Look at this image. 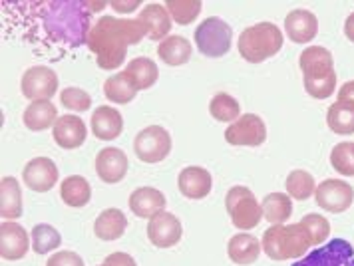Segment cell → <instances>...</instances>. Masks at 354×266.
Listing matches in <instances>:
<instances>
[{
	"instance_id": "12",
	"label": "cell",
	"mask_w": 354,
	"mask_h": 266,
	"mask_svg": "<svg viewBox=\"0 0 354 266\" xmlns=\"http://www.w3.org/2000/svg\"><path fill=\"white\" fill-rule=\"evenodd\" d=\"M183 227L171 213H160L147 222V238L151 240L153 247L158 249H171L181 240Z\"/></svg>"
},
{
	"instance_id": "11",
	"label": "cell",
	"mask_w": 354,
	"mask_h": 266,
	"mask_svg": "<svg viewBox=\"0 0 354 266\" xmlns=\"http://www.w3.org/2000/svg\"><path fill=\"white\" fill-rule=\"evenodd\" d=\"M317 205L328 213H344L354 203V189L340 179H326L315 191Z\"/></svg>"
},
{
	"instance_id": "37",
	"label": "cell",
	"mask_w": 354,
	"mask_h": 266,
	"mask_svg": "<svg viewBox=\"0 0 354 266\" xmlns=\"http://www.w3.org/2000/svg\"><path fill=\"white\" fill-rule=\"evenodd\" d=\"M330 165L333 169L344 177H354V143L342 141L330 151Z\"/></svg>"
},
{
	"instance_id": "8",
	"label": "cell",
	"mask_w": 354,
	"mask_h": 266,
	"mask_svg": "<svg viewBox=\"0 0 354 266\" xmlns=\"http://www.w3.org/2000/svg\"><path fill=\"white\" fill-rule=\"evenodd\" d=\"M292 266H354V247L344 238H333L319 249L306 252Z\"/></svg>"
},
{
	"instance_id": "29",
	"label": "cell",
	"mask_w": 354,
	"mask_h": 266,
	"mask_svg": "<svg viewBox=\"0 0 354 266\" xmlns=\"http://www.w3.org/2000/svg\"><path fill=\"white\" fill-rule=\"evenodd\" d=\"M60 197L68 207H86L92 199V187L90 183L80 177V175H72V177H66L62 181V187H60Z\"/></svg>"
},
{
	"instance_id": "43",
	"label": "cell",
	"mask_w": 354,
	"mask_h": 266,
	"mask_svg": "<svg viewBox=\"0 0 354 266\" xmlns=\"http://www.w3.org/2000/svg\"><path fill=\"white\" fill-rule=\"evenodd\" d=\"M337 102L338 104H342V106H351V108H354V79L340 86Z\"/></svg>"
},
{
	"instance_id": "7",
	"label": "cell",
	"mask_w": 354,
	"mask_h": 266,
	"mask_svg": "<svg viewBox=\"0 0 354 266\" xmlns=\"http://www.w3.org/2000/svg\"><path fill=\"white\" fill-rule=\"evenodd\" d=\"M133 151L144 163H160L171 151V135L161 126L145 127L136 135Z\"/></svg>"
},
{
	"instance_id": "28",
	"label": "cell",
	"mask_w": 354,
	"mask_h": 266,
	"mask_svg": "<svg viewBox=\"0 0 354 266\" xmlns=\"http://www.w3.org/2000/svg\"><path fill=\"white\" fill-rule=\"evenodd\" d=\"M192 52H194V46L183 36H167L158 46V56L167 66H183V64H187L189 58H192Z\"/></svg>"
},
{
	"instance_id": "13",
	"label": "cell",
	"mask_w": 354,
	"mask_h": 266,
	"mask_svg": "<svg viewBox=\"0 0 354 266\" xmlns=\"http://www.w3.org/2000/svg\"><path fill=\"white\" fill-rule=\"evenodd\" d=\"M30 247L28 233L22 225L15 220H2L0 225V256L6 260H18L24 258Z\"/></svg>"
},
{
	"instance_id": "9",
	"label": "cell",
	"mask_w": 354,
	"mask_h": 266,
	"mask_svg": "<svg viewBox=\"0 0 354 266\" xmlns=\"http://www.w3.org/2000/svg\"><path fill=\"white\" fill-rule=\"evenodd\" d=\"M20 90L24 97L32 102H50L58 92V76L48 66H32L24 72Z\"/></svg>"
},
{
	"instance_id": "6",
	"label": "cell",
	"mask_w": 354,
	"mask_h": 266,
	"mask_svg": "<svg viewBox=\"0 0 354 266\" xmlns=\"http://www.w3.org/2000/svg\"><path fill=\"white\" fill-rule=\"evenodd\" d=\"M225 207L229 217H231V222L239 231H251L263 219V209H261L257 197L253 195V191L249 187L237 185V187L229 189Z\"/></svg>"
},
{
	"instance_id": "33",
	"label": "cell",
	"mask_w": 354,
	"mask_h": 266,
	"mask_svg": "<svg viewBox=\"0 0 354 266\" xmlns=\"http://www.w3.org/2000/svg\"><path fill=\"white\" fill-rule=\"evenodd\" d=\"M211 115L217 120V122H237L241 117V108H239V102L229 94H217L213 95L209 104Z\"/></svg>"
},
{
	"instance_id": "35",
	"label": "cell",
	"mask_w": 354,
	"mask_h": 266,
	"mask_svg": "<svg viewBox=\"0 0 354 266\" xmlns=\"http://www.w3.org/2000/svg\"><path fill=\"white\" fill-rule=\"evenodd\" d=\"M62 245V236L52 227V225H36L32 229V249L38 254H46L50 251H56Z\"/></svg>"
},
{
	"instance_id": "32",
	"label": "cell",
	"mask_w": 354,
	"mask_h": 266,
	"mask_svg": "<svg viewBox=\"0 0 354 266\" xmlns=\"http://www.w3.org/2000/svg\"><path fill=\"white\" fill-rule=\"evenodd\" d=\"M104 94H106V97H108L110 102H113V104L124 106V104H129V102L136 97L138 90L126 79L124 72H120V74L110 76V78L106 79V84H104Z\"/></svg>"
},
{
	"instance_id": "4",
	"label": "cell",
	"mask_w": 354,
	"mask_h": 266,
	"mask_svg": "<svg viewBox=\"0 0 354 266\" xmlns=\"http://www.w3.org/2000/svg\"><path fill=\"white\" fill-rule=\"evenodd\" d=\"M283 48V32L273 22H259L245 28L239 36V54L249 64H261Z\"/></svg>"
},
{
	"instance_id": "5",
	"label": "cell",
	"mask_w": 354,
	"mask_h": 266,
	"mask_svg": "<svg viewBox=\"0 0 354 266\" xmlns=\"http://www.w3.org/2000/svg\"><path fill=\"white\" fill-rule=\"evenodd\" d=\"M233 28L223 18L211 16L195 28V46L207 58H221L231 50Z\"/></svg>"
},
{
	"instance_id": "27",
	"label": "cell",
	"mask_w": 354,
	"mask_h": 266,
	"mask_svg": "<svg viewBox=\"0 0 354 266\" xmlns=\"http://www.w3.org/2000/svg\"><path fill=\"white\" fill-rule=\"evenodd\" d=\"M0 215L2 219H18L22 215V191L15 177L0 181Z\"/></svg>"
},
{
	"instance_id": "40",
	"label": "cell",
	"mask_w": 354,
	"mask_h": 266,
	"mask_svg": "<svg viewBox=\"0 0 354 266\" xmlns=\"http://www.w3.org/2000/svg\"><path fill=\"white\" fill-rule=\"evenodd\" d=\"M303 225H306V229L310 231V235H313V240H315V247H319L322 245L328 235H330V222L324 219L322 215H317V213H310V215H306L301 220Z\"/></svg>"
},
{
	"instance_id": "21",
	"label": "cell",
	"mask_w": 354,
	"mask_h": 266,
	"mask_svg": "<svg viewBox=\"0 0 354 266\" xmlns=\"http://www.w3.org/2000/svg\"><path fill=\"white\" fill-rule=\"evenodd\" d=\"M138 20L142 22L145 36L149 40L163 42V38L171 30V16L167 12V8L161 4H156V2L144 6V10L138 15Z\"/></svg>"
},
{
	"instance_id": "19",
	"label": "cell",
	"mask_w": 354,
	"mask_h": 266,
	"mask_svg": "<svg viewBox=\"0 0 354 266\" xmlns=\"http://www.w3.org/2000/svg\"><path fill=\"white\" fill-rule=\"evenodd\" d=\"M129 209L140 219H153L165 211V197L160 189L140 187L129 195Z\"/></svg>"
},
{
	"instance_id": "45",
	"label": "cell",
	"mask_w": 354,
	"mask_h": 266,
	"mask_svg": "<svg viewBox=\"0 0 354 266\" xmlns=\"http://www.w3.org/2000/svg\"><path fill=\"white\" fill-rule=\"evenodd\" d=\"M344 34H346V38L354 42V12L348 18H346V22H344Z\"/></svg>"
},
{
	"instance_id": "16",
	"label": "cell",
	"mask_w": 354,
	"mask_h": 266,
	"mask_svg": "<svg viewBox=\"0 0 354 266\" xmlns=\"http://www.w3.org/2000/svg\"><path fill=\"white\" fill-rule=\"evenodd\" d=\"M128 155L118 147H106L96 157V173L104 183H120L128 173Z\"/></svg>"
},
{
	"instance_id": "39",
	"label": "cell",
	"mask_w": 354,
	"mask_h": 266,
	"mask_svg": "<svg viewBox=\"0 0 354 266\" xmlns=\"http://www.w3.org/2000/svg\"><path fill=\"white\" fill-rule=\"evenodd\" d=\"M305 84L306 94L315 99H326L330 95L335 94L337 90V74L328 76V78H321V79H303Z\"/></svg>"
},
{
	"instance_id": "34",
	"label": "cell",
	"mask_w": 354,
	"mask_h": 266,
	"mask_svg": "<svg viewBox=\"0 0 354 266\" xmlns=\"http://www.w3.org/2000/svg\"><path fill=\"white\" fill-rule=\"evenodd\" d=\"M315 191H317V183H315V177L310 173L303 171V169L289 173V177H287L289 197L297 199V201H306Z\"/></svg>"
},
{
	"instance_id": "17",
	"label": "cell",
	"mask_w": 354,
	"mask_h": 266,
	"mask_svg": "<svg viewBox=\"0 0 354 266\" xmlns=\"http://www.w3.org/2000/svg\"><path fill=\"white\" fill-rule=\"evenodd\" d=\"M177 187H179L183 197L199 201V199H205L211 193L213 179H211V173L207 169L189 165V167H185L183 171L179 173Z\"/></svg>"
},
{
	"instance_id": "18",
	"label": "cell",
	"mask_w": 354,
	"mask_h": 266,
	"mask_svg": "<svg viewBox=\"0 0 354 266\" xmlns=\"http://www.w3.org/2000/svg\"><path fill=\"white\" fill-rule=\"evenodd\" d=\"M285 30L290 42L295 44H308L315 40V36L319 34V20L310 10H292L285 18Z\"/></svg>"
},
{
	"instance_id": "2",
	"label": "cell",
	"mask_w": 354,
	"mask_h": 266,
	"mask_svg": "<svg viewBox=\"0 0 354 266\" xmlns=\"http://www.w3.org/2000/svg\"><path fill=\"white\" fill-rule=\"evenodd\" d=\"M145 36L138 18L100 16L88 36V48L96 54V64L102 70H115L126 62L129 46H136Z\"/></svg>"
},
{
	"instance_id": "15",
	"label": "cell",
	"mask_w": 354,
	"mask_h": 266,
	"mask_svg": "<svg viewBox=\"0 0 354 266\" xmlns=\"http://www.w3.org/2000/svg\"><path fill=\"white\" fill-rule=\"evenodd\" d=\"M299 66L303 70V79H321L337 74L333 54L322 46H308L303 50Z\"/></svg>"
},
{
	"instance_id": "25",
	"label": "cell",
	"mask_w": 354,
	"mask_h": 266,
	"mask_svg": "<svg viewBox=\"0 0 354 266\" xmlns=\"http://www.w3.org/2000/svg\"><path fill=\"white\" fill-rule=\"evenodd\" d=\"M128 219L120 209H106L94 222V233L102 240H118L126 233Z\"/></svg>"
},
{
	"instance_id": "26",
	"label": "cell",
	"mask_w": 354,
	"mask_h": 266,
	"mask_svg": "<svg viewBox=\"0 0 354 266\" xmlns=\"http://www.w3.org/2000/svg\"><path fill=\"white\" fill-rule=\"evenodd\" d=\"M24 126L32 131H44L48 127L56 126L58 122V110L52 102H32L24 110Z\"/></svg>"
},
{
	"instance_id": "10",
	"label": "cell",
	"mask_w": 354,
	"mask_h": 266,
	"mask_svg": "<svg viewBox=\"0 0 354 266\" xmlns=\"http://www.w3.org/2000/svg\"><path fill=\"white\" fill-rule=\"evenodd\" d=\"M225 140L229 145H247L259 147L267 140L265 122L255 113H245L237 122H233L225 129Z\"/></svg>"
},
{
	"instance_id": "14",
	"label": "cell",
	"mask_w": 354,
	"mask_h": 266,
	"mask_svg": "<svg viewBox=\"0 0 354 266\" xmlns=\"http://www.w3.org/2000/svg\"><path fill=\"white\" fill-rule=\"evenodd\" d=\"M22 179L26 187H30L36 193H46L58 183V167L48 157H36L26 163Z\"/></svg>"
},
{
	"instance_id": "3",
	"label": "cell",
	"mask_w": 354,
	"mask_h": 266,
	"mask_svg": "<svg viewBox=\"0 0 354 266\" xmlns=\"http://www.w3.org/2000/svg\"><path fill=\"white\" fill-rule=\"evenodd\" d=\"M263 251L271 260H289L305 256L315 240L303 222L295 225H271L263 235Z\"/></svg>"
},
{
	"instance_id": "22",
	"label": "cell",
	"mask_w": 354,
	"mask_h": 266,
	"mask_svg": "<svg viewBox=\"0 0 354 266\" xmlns=\"http://www.w3.org/2000/svg\"><path fill=\"white\" fill-rule=\"evenodd\" d=\"M92 131L97 140L112 141L118 140L124 131V117L115 108H108V106H100L96 111L92 113Z\"/></svg>"
},
{
	"instance_id": "42",
	"label": "cell",
	"mask_w": 354,
	"mask_h": 266,
	"mask_svg": "<svg viewBox=\"0 0 354 266\" xmlns=\"http://www.w3.org/2000/svg\"><path fill=\"white\" fill-rule=\"evenodd\" d=\"M102 266H136V260L129 256L128 252H112L106 256Z\"/></svg>"
},
{
	"instance_id": "24",
	"label": "cell",
	"mask_w": 354,
	"mask_h": 266,
	"mask_svg": "<svg viewBox=\"0 0 354 266\" xmlns=\"http://www.w3.org/2000/svg\"><path fill=\"white\" fill-rule=\"evenodd\" d=\"M124 76L140 92V90L151 88L158 82V78H160V68H158V64L153 62V60H149V58H136V60H131L126 66Z\"/></svg>"
},
{
	"instance_id": "1",
	"label": "cell",
	"mask_w": 354,
	"mask_h": 266,
	"mask_svg": "<svg viewBox=\"0 0 354 266\" xmlns=\"http://www.w3.org/2000/svg\"><path fill=\"white\" fill-rule=\"evenodd\" d=\"M15 4L22 15L28 16L26 30L32 32V40L70 48L88 44L92 30V10L88 8V0H38Z\"/></svg>"
},
{
	"instance_id": "38",
	"label": "cell",
	"mask_w": 354,
	"mask_h": 266,
	"mask_svg": "<svg viewBox=\"0 0 354 266\" xmlns=\"http://www.w3.org/2000/svg\"><path fill=\"white\" fill-rule=\"evenodd\" d=\"M60 102L72 111H86L92 108V95L80 88H66L60 94Z\"/></svg>"
},
{
	"instance_id": "23",
	"label": "cell",
	"mask_w": 354,
	"mask_h": 266,
	"mask_svg": "<svg viewBox=\"0 0 354 266\" xmlns=\"http://www.w3.org/2000/svg\"><path fill=\"white\" fill-rule=\"evenodd\" d=\"M263 251V245L259 243L257 236L253 235H233L227 245V254L231 263L239 266H249L259 260V254Z\"/></svg>"
},
{
	"instance_id": "30",
	"label": "cell",
	"mask_w": 354,
	"mask_h": 266,
	"mask_svg": "<svg viewBox=\"0 0 354 266\" xmlns=\"http://www.w3.org/2000/svg\"><path fill=\"white\" fill-rule=\"evenodd\" d=\"M263 219L269 220L271 225H283L292 215V203L289 195L285 193H269L263 199Z\"/></svg>"
},
{
	"instance_id": "41",
	"label": "cell",
	"mask_w": 354,
	"mask_h": 266,
	"mask_svg": "<svg viewBox=\"0 0 354 266\" xmlns=\"http://www.w3.org/2000/svg\"><path fill=\"white\" fill-rule=\"evenodd\" d=\"M46 266H84V260H82L80 254L72 251H60L54 252L48 258Z\"/></svg>"
},
{
	"instance_id": "20",
	"label": "cell",
	"mask_w": 354,
	"mask_h": 266,
	"mask_svg": "<svg viewBox=\"0 0 354 266\" xmlns=\"http://www.w3.org/2000/svg\"><path fill=\"white\" fill-rule=\"evenodd\" d=\"M52 133H54V141L62 149H78L86 141L88 129L78 115H62V117H58Z\"/></svg>"
},
{
	"instance_id": "36",
	"label": "cell",
	"mask_w": 354,
	"mask_h": 266,
	"mask_svg": "<svg viewBox=\"0 0 354 266\" xmlns=\"http://www.w3.org/2000/svg\"><path fill=\"white\" fill-rule=\"evenodd\" d=\"M201 6H203L201 0H167L165 2V8H167L169 16L181 26L192 24L201 12Z\"/></svg>"
},
{
	"instance_id": "46",
	"label": "cell",
	"mask_w": 354,
	"mask_h": 266,
	"mask_svg": "<svg viewBox=\"0 0 354 266\" xmlns=\"http://www.w3.org/2000/svg\"><path fill=\"white\" fill-rule=\"evenodd\" d=\"M106 6H108L106 2H90V0H88V8H90L92 12H100V10H104Z\"/></svg>"
},
{
	"instance_id": "31",
	"label": "cell",
	"mask_w": 354,
	"mask_h": 266,
	"mask_svg": "<svg viewBox=\"0 0 354 266\" xmlns=\"http://www.w3.org/2000/svg\"><path fill=\"white\" fill-rule=\"evenodd\" d=\"M326 124L328 127L338 133V135H353L354 133V108L351 106H342L335 102L328 113H326Z\"/></svg>"
},
{
	"instance_id": "44",
	"label": "cell",
	"mask_w": 354,
	"mask_h": 266,
	"mask_svg": "<svg viewBox=\"0 0 354 266\" xmlns=\"http://www.w3.org/2000/svg\"><path fill=\"white\" fill-rule=\"evenodd\" d=\"M110 6H112L115 12H131V10H136V8H140L142 2H140V0H129V2L113 0V2H110Z\"/></svg>"
}]
</instances>
